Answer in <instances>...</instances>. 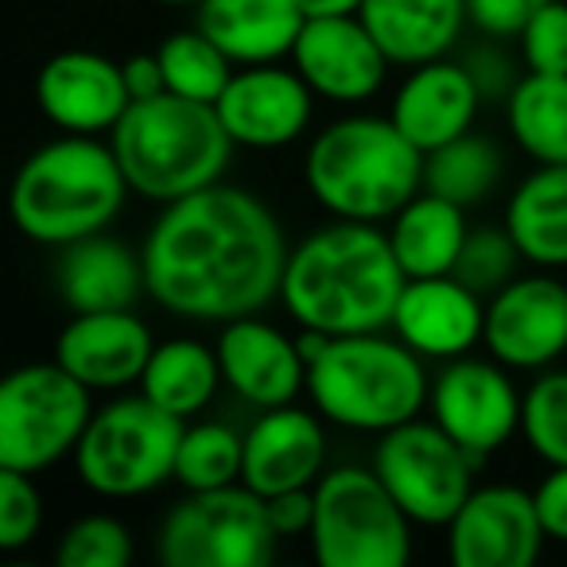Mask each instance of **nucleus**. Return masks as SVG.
Listing matches in <instances>:
<instances>
[{
  "instance_id": "1",
  "label": "nucleus",
  "mask_w": 567,
  "mask_h": 567,
  "mask_svg": "<svg viewBox=\"0 0 567 567\" xmlns=\"http://www.w3.org/2000/svg\"><path fill=\"white\" fill-rule=\"evenodd\" d=\"M288 234L249 187L210 183L159 206L141 241L148 300L187 323L260 316L280 300Z\"/></svg>"
},
{
  "instance_id": "2",
  "label": "nucleus",
  "mask_w": 567,
  "mask_h": 567,
  "mask_svg": "<svg viewBox=\"0 0 567 567\" xmlns=\"http://www.w3.org/2000/svg\"><path fill=\"white\" fill-rule=\"evenodd\" d=\"M404 280L409 276L396 265L385 229L331 218L288 249L280 308L308 331H389Z\"/></svg>"
},
{
  "instance_id": "3",
  "label": "nucleus",
  "mask_w": 567,
  "mask_h": 567,
  "mask_svg": "<svg viewBox=\"0 0 567 567\" xmlns=\"http://www.w3.org/2000/svg\"><path fill=\"white\" fill-rule=\"evenodd\" d=\"M303 187L331 218L381 226L424 190V152L389 113H342L311 136Z\"/></svg>"
},
{
  "instance_id": "4",
  "label": "nucleus",
  "mask_w": 567,
  "mask_h": 567,
  "mask_svg": "<svg viewBox=\"0 0 567 567\" xmlns=\"http://www.w3.org/2000/svg\"><path fill=\"white\" fill-rule=\"evenodd\" d=\"M128 179L110 136L63 133L40 144L12 179V221L35 245L63 249L105 234L128 203Z\"/></svg>"
},
{
  "instance_id": "5",
  "label": "nucleus",
  "mask_w": 567,
  "mask_h": 567,
  "mask_svg": "<svg viewBox=\"0 0 567 567\" xmlns=\"http://www.w3.org/2000/svg\"><path fill=\"white\" fill-rule=\"evenodd\" d=\"M110 144L128 190L152 206H167L221 183L237 148L214 105L179 94L133 102L113 125Z\"/></svg>"
},
{
  "instance_id": "6",
  "label": "nucleus",
  "mask_w": 567,
  "mask_h": 567,
  "mask_svg": "<svg viewBox=\"0 0 567 567\" xmlns=\"http://www.w3.org/2000/svg\"><path fill=\"white\" fill-rule=\"evenodd\" d=\"M303 393L327 424L358 435H381L424 416L432 373L424 358L393 331L334 334L308 365Z\"/></svg>"
},
{
  "instance_id": "7",
  "label": "nucleus",
  "mask_w": 567,
  "mask_h": 567,
  "mask_svg": "<svg viewBox=\"0 0 567 567\" xmlns=\"http://www.w3.org/2000/svg\"><path fill=\"white\" fill-rule=\"evenodd\" d=\"M187 420L172 416L148 396L117 393L94 412L71 455L74 478L105 502L148 497L175 482V455Z\"/></svg>"
},
{
  "instance_id": "8",
  "label": "nucleus",
  "mask_w": 567,
  "mask_h": 567,
  "mask_svg": "<svg viewBox=\"0 0 567 567\" xmlns=\"http://www.w3.org/2000/svg\"><path fill=\"white\" fill-rule=\"evenodd\" d=\"M412 517L373 466H327L316 482L311 556L323 567H401L412 559Z\"/></svg>"
},
{
  "instance_id": "9",
  "label": "nucleus",
  "mask_w": 567,
  "mask_h": 567,
  "mask_svg": "<svg viewBox=\"0 0 567 567\" xmlns=\"http://www.w3.org/2000/svg\"><path fill=\"white\" fill-rule=\"evenodd\" d=\"M280 533L268 502L245 482L221 489H183L156 528L164 567H265L276 559Z\"/></svg>"
},
{
  "instance_id": "10",
  "label": "nucleus",
  "mask_w": 567,
  "mask_h": 567,
  "mask_svg": "<svg viewBox=\"0 0 567 567\" xmlns=\"http://www.w3.org/2000/svg\"><path fill=\"white\" fill-rule=\"evenodd\" d=\"M94 396L55 358L12 370L0 385V466L43 474L71 458L97 412Z\"/></svg>"
},
{
  "instance_id": "11",
  "label": "nucleus",
  "mask_w": 567,
  "mask_h": 567,
  "mask_svg": "<svg viewBox=\"0 0 567 567\" xmlns=\"http://www.w3.org/2000/svg\"><path fill=\"white\" fill-rule=\"evenodd\" d=\"M370 466L412 525L443 528L471 497L478 463L432 416H416L378 435Z\"/></svg>"
},
{
  "instance_id": "12",
  "label": "nucleus",
  "mask_w": 567,
  "mask_h": 567,
  "mask_svg": "<svg viewBox=\"0 0 567 567\" xmlns=\"http://www.w3.org/2000/svg\"><path fill=\"white\" fill-rule=\"evenodd\" d=\"M520 389L513 385V370L497 358H451L440 362L427 393V416L474 458H489L513 435H520Z\"/></svg>"
},
{
  "instance_id": "13",
  "label": "nucleus",
  "mask_w": 567,
  "mask_h": 567,
  "mask_svg": "<svg viewBox=\"0 0 567 567\" xmlns=\"http://www.w3.org/2000/svg\"><path fill=\"white\" fill-rule=\"evenodd\" d=\"M482 347L513 373L551 370L567 354V284L551 268L517 272L486 296Z\"/></svg>"
},
{
  "instance_id": "14",
  "label": "nucleus",
  "mask_w": 567,
  "mask_h": 567,
  "mask_svg": "<svg viewBox=\"0 0 567 567\" xmlns=\"http://www.w3.org/2000/svg\"><path fill=\"white\" fill-rule=\"evenodd\" d=\"M316 102V90L300 79L292 63H257L237 66L214 110L237 148L280 152L308 136Z\"/></svg>"
},
{
  "instance_id": "15",
  "label": "nucleus",
  "mask_w": 567,
  "mask_h": 567,
  "mask_svg": "<svg viewBox=\"0 0 567 567\" xmlns=\"http://www.w3.org/2000/svg\"><path fill=\"white\" fill-rule=\"evenodd\" d=\"M443 533L455 567H528L548 544L536 497L513 482L474 486Z\"/></svg>"
},
{
  "instance_id": "16",
  "label": "nucleus",
  "mask_w": 567,
  "mask_h": 567,
  "mask_svg": "<svg viewBox=\"0 0 567 567\" xmlns=\"http://www.w3.org/2000/svg\"><path fill=\"white\" fill-rule=\"evenodd\" d=\"M288 63L316 90L319 102L350 105V110L373 102L393 71V63L373 40L370 28L362 24V17L308 20Z\"/></svg>"
},
{
  "instance_id": "17",
  "label": "nucleus",
  "mask_w": 567,
  "mask_h": 567,
  "mask_svg": "<svg viewBox=\"0 0 567 567\" xmlns=\"http://www.w3.org/2000/svg\"><path fill=\"white\" fill-rule=\"evenodd\" d=\"M214 350H218L226 389L249 409H280L308 389V362L296 334L280 331L260 316L221 323Z\"/></svg>"
},
{
  "instance_id": "18",
  "label": "nucleus",
  "mask_w": 567,
  "mask_h": 567,
  "mask_svg": "<svg viewBox=\"0 0 567 567\" xmlns=\"http://www.w3.org/2000/svg\"><path fill=\"white\" fill-rule=\"evenodd\" d=\"M486 296L466 288L455 272L412 276L396 296L389 331L424 362H451L482 347Z\"/></svg>"
},
{
  "instance_id": "19",
  "label": "nucleus",
  "mask_w": 567,
  "mask_h": 567,
  "mask_svg": "<svg viewBox=\"0 0 567 567\" xmlns=\"http://www.w3.org/2000/svg\"><path fill=\"white\" fill-rule=\"evenodd\" d=\"M40 113L59 133L110 136L113 125L125 117L133 94L125 86V71L110 55L97 51H59L40 66L35 79Z\"/></svg>"
},
{
  "instance_id": "20",
  "label": "nucleus",
  "mask_w": 567,
  "mask_h": 567,
  "mask_svg": "<svg viewBox=\"0 0 567 567\" xmlns=\"http://www.w3.org/2000/svg\"><path fill=\"white\" fill-rule=\"evenodd\" d=\"M156 339L133 308L82 311L55 334V362L94 393H125L141 385Z\"/></svg>"
},
{
  "instance_id": "21",
  "label": "nucleus",
  "mask_w": 567,
  "mask_h": 567,
  "mask_svg": "<svg viewBox=\"0 0 567 567\" xmlns=\"http://www.w3.org/2000/svg\"><path fill=\"white\" fill-rule=\"evenodd\" d=\"M327 420L316 409H260V416L245 427L241 482L260 497H276L284 489H308L327 471Z\"/></svg>"
},
{
  "instance_id": "22",
  "label": "nucleus",
  "mask_w": 567,
  "mask_h": 567,
  "mask_svg": "<svg viewBox=\"0 0 567 567\" xmlns=\"http://www.w3.org/2000/svg\"><path fill=\"white\" fill-rule=\"evenodd\" d=\"M482 105H486L482 90L471 79L466 63L447 55L409 66L401 86L393 90L389 117L420 152H432L440 144L455 141V136L471 133Z\"/></svg>"
},
{
  "instance_id": "23",
  "label": "nucleus",
  "mask_w": 567,
  "mask_h": 567,
  "mask_svg": "<svg viewBox=\"0 0 567 567\" xmlns=\"http://www.w3.org/2000/svg\"><path fill=\"white\" fill-rule=\"evenodd\" d=\"M55 292L71 316L133 308L141 296H148L141 249L113 237L110 229L63 245L55 260Z\"/></svg>"
},
{
  "instance_id": "24",
  "label": "nucleus",
  "mask_w": 567,
  "mask_h": 567,
  "mask_svg": "<svg viewBox=\"0 0 567 567\" xmlns=\"http://www.w3.org/2000/svg\"><path fill=\"white\" fill-rule=\"evenodd\" d=\"M195 24L234 59V66L284 63L308 17L296 0H203Z\"/></svg>"
},
{
  "instance_id": "25",
  "label": "nucleus",
  "mask_w": 567,
  "mask_h": 567,
  "mask_svg": "<svg viewBox=\"0 0 567 567\" xmlns=\"http://www.w3.org/2000/svg\"><path fill=\"white\" fill-rule=\"evenodd\" d=\"M362 24L373 32L393 66H420L447 59L466 24V0H362Z\"/></svg>"
},
{
  "instance_id": "26",
  "label": "nucleus",
  "mask_w": 567,
  "mask_h": 567,
  "mask_svg": "<svg viewBox=\"0 0 567 567\" xmlns=\"http://www.w3.org/2000/svg\"><path fill=\"white\" fill-rule=\"evenodd\" d=\"M502 221L533 268H567V164H536L505 198Z\"/></svg>"
},
{
  "instance_id": "27",
  "label": "nucleus",
  "mask_w": 567,
  "mask_h": 567,
  "mask_svg": "<svg viewBox=\"0 0 567 567\" xmlns=\"http://www.w3.org/2000/svg\"><path fill=\"white\" fill-rule=\"evenodd\" d=\"M389 245L404 276H443L455 272V260L466 245V206L451 203L432 190L412 195L393 218L385 221Z\"/></svg>"
},
{
  "instance_id": "28",
  "label": "nucleus",
  "mask_w": 567,
  "mask_h": 567,
  "mask_svg": "<svg viewBox=\"0 0 567 567\" xmlns=\"http://www.w3.org/2000/svg\"><path fill=\"white\" fill-rule=\"evenodd\" d=\"M221 385L226 381H221L218 350L190 334H175V339L156 342L136 389L172 416L195 420L210 409Z\"/></svg>"
},
{
  "instance_id": "29",
  "label": "nucleus",
  "mask_w": 567,
  "mask_h": 567,
  "mask_svg": "<svg viewBox=\"0 0 567 567\" xmlns=\"http://www.w3.org/2000/svg\"><path fill=\"white\" fill-rule=\"evenodd\" d=\"M502 105L505 133L533 164H567V74L525 71Z\"/></svg>"
},
{
  "instance_id": "30",
  "label": "nucleus",
  "mask_w": 567,
  "mask_h": 567,
  "mask_svg": "<svg viewBox=\"0 0 567 567\" xmlns=\"http://www.w3.org/2000/svg\"><path fill=\"white\" fill-rule=\"evenodd\" d=\"M505 175V152L489 136L463 133L440 148L424 152V190L443 195L458 206H478L497 190Z\"/></svg>"
},
{
  "instance_id": "31",
  "label": "nucleus",
  "mask_w": 567,
  "mask_h": 567,
  "mask_svg": "<svg viewBox=\"0 0 567 567\" xmlns=\"http://www.w3.org/2000/svg\"><path fill=\"white\" fill-rule=\"evenodd\" d=\"M156 59L164 66L167 94L190 97V102L214 105L221 97V90L234 79V59L203 32V28H179L156 48Z\"/></svg>"
},
{
  "instance_id": "32",
  "label": "nucleus",
  "mask_w": 567,
  "mask_h": 567,
  "mask_svg": "<svg viewBox=\"0 0 567 567\" xmlns=\"http://www.w3.org/2000/svg\"><path fill=\"white\" fill-rule=\"evenodd\" d=\"M245 432L226 420H187L175 455V486L179 489H221L241 482Z\"/></svg>"
},
{
  "instance_id": "33",
  "label": "nucleus",
  "mask_w": 567,
  "mask_h": 567,
  "mask_svg": "<svg viewBox=\"0 0 567 567\" xmlns=\"http://www.w3.org/2000/svg\"><path fill=\"white\" fill-rule=\"evenodd\" d=\"M520 440L544 466H567V370L551 365L520 396Z\"/></svg>"
},
{
  "instance_id": "34",
  "label": "nucleus",
  "mask_w": 567,
  "mask_h": 567,
  "mask_svg": "<svg viewBox=\"0 0 567 567\" xmlns=\"http://www.w3.org/2000/svg\"><path fill=\"white\" fill-rule=\"evenodd\" d=\"M133 551V528L125 520L113 513H86L63 528L51 559L59 567H128Z\"/></svg>"
},
{
  "instance_id": "35",
  "label": "nucleus",
  "mask_w": 567,
  "mask_h": 567,
  "mask_svg": "<svg viewBox=\"0 0 567 567\" xmlns=\"http://www.w3.org/2000/svg\"><path fill=\"white\" fill-rule=\"evenodd\" d=\"M520 260H525V252L517 249L505 221L502 226H474L455 260V276L478 296H494L520 272Z\"/></svg>"
},
{
  "instance_id": "36",
  "label": "nucleus",
  "mask_w": 567,
  "mask_h": 567,
  "mask_svg": "<svg viewBox=\"0 0 567 567\" xmlns=\"http://www.w3.org/2000/svg\"><path fill=\"white\" fill-rule=\"evenodd\" d=\"M43 528V494L35 474L0 466V551H24Z\"/></svg>"
},
{
  "instance_id": "37",
  "label": "nucleus",
  "mask_w": 567,
  "mask_h": 567,
  "mask_svg": "<svg viewBox=\"0 0 567 567\" xmlns=\"http://www.w3.org/2000/svg\"><path fill=\"white\" fill-rule=\"evenodd\" d=\"M517 55L525 71L567 74V0H548L517 35Z\"/></svg>"
},
{
  "instance_id": "38",
  "label": "nucleus",
  "mask_w": 567,
  "mask_h": 567,
  "mask_svg": "<svg viewBox=\"0 0 567 567\" xmlns=\"http://www.w3.org/2000/svg\"><path fill=\"white\" fill-rule=\"evenodd\" d=\"M548 0H466V17L471 28L486 40L517 43L525 24L544 9Z\"/></svg>"
},
{
  "instance_id": "39",
  "label": "nucleus",
  "mask_w": 567,
  "mask_h": 567,
  "mask_svg": "<svg viewBox=\"0 0 567 567\" xmlns=\"http://www.w3.org/2000/svg\"><path fill=\"white\" fill-rule=\"evenodd\" d=\"M463 63H466V71H471V79L478 82L482 102H505L509 90L520 82L517 63H513V55L505 51V40H489V43H482V48H471L463 55Z\"/></svg>"
},
{
  "instance_id": "40",
  "label": "nucleus",
  "mask_w": 567,
  "mask_h": 567,
  "mask_svg": "<svg viewBox=\"0 0 567 567\" xmlns=\"http://www.w3.org/2000/svg\"><path fill=\"white\" fill-rule=\"evenodd\" d=\"M268 502V517L272 528L280 533V540H296V536L311 533V520H316V486L308 489H284Z\"/></svg>"
},
{
  "instance_id": "41",
  "label": "nucleus",
  "mask_w": 567,
  "mask_h": 567,
  "mask_svg": "<svg viewBox=\"0 0 567 567\" xmlns=\"http://www.w3.org/2000/svg\"><path fill=\"white\" fill-rule=\"evenodd\" d=\"M533 497L544 536L556 544H567V466H548V474L536 482Z\"/></svg>"
},
{
  "instance_id": "42",
  "label": "nucleus",
  "mask_w": 567,
  "mask_h": 567,
  "mask_svg": "<svg viewBox=\"0 0 567 567\" xmlns=\"http://www.w3.org/2000/svg\"><path fill=\"white\" fill-rule=\"evenodd\" d=\"M125 71V86L133 94V102H148V97L167 94V82H164V66H159L156 51L152 55H133L121 63Z\"/></svg>"
},
{
  "instance_id": "43",
  "label": "nucleus",
  "mask_w": 567,
  "mask_h": 567,
  "mask_svg": "<svg viewBox=\"0 0 567 567\" xmlns=\"http://www.w3.org/2000/svg\"><path fill=\"white\" fill-rule=\"evenodd\" d=\"M300 12L308 20H327V17H358L362 0H296Z\"/></svg>"
},
{
  "instance_id": "44",
  "label": "nucleus",
  "mask_w": 567,
  "mask_h": 567,
  "mask_svg": "<svg viewBox=\"0 0 567 567\" xmlns=\"http://www.w3.org/2000/svg\"><path fill=\"white\" fill-rule=\"evenodd\" d=\"M152 4H164V9H198L203 0H152Z\"/></svg>"
}]
</instances>
